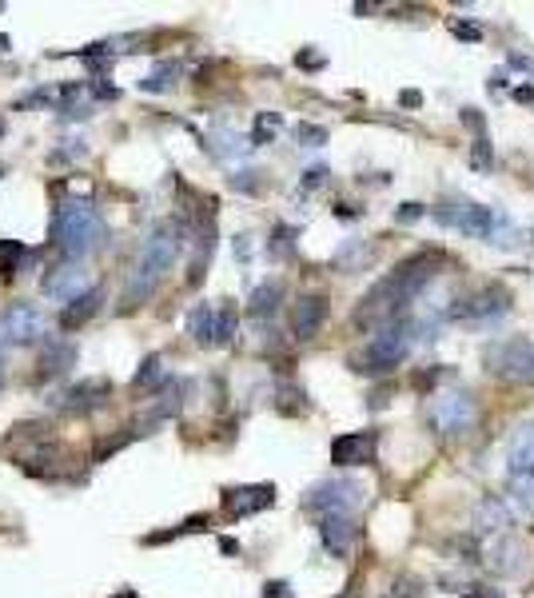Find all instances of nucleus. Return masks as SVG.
I'll list each match as a JSON object with an SVG mask.
<instances>
[{
    "label": "nucleus",
    "mask_w": 534,
    "mask_h": 598,
    "mask_svg": "<svg viewBox=\"0 0 534 598\" xmlns=\"http://www.w3.org/2000/svg\"><path fill=\"white\" fill-rule=\"evenodd\" d=\"M375 447H379L375 431H347L331 443V463L335 467H363L375 459Z\"/></svg>",
    "instance_id": "9b49d317"
},
{
    "label": "nucleus",
    "mask_w": 534,
    "mask_h": 598,
    "mask_svg": "<svg viewBox=\"0 0 534 598\" xmlns=\"http://www.w3.org/2000/svg\"><path fill=\"white\" fill-rule=\"evenodd\" d=\"M507 311H511V296H507V288H499V284H487V288H479L475 296L451 303V319H463V323H487V319L507 315Z\"/></svg>",
    "instance_id": "423d86ee"
},
{
    "label": "nucleus",
    "mask_w": 534,
    "mask_h": 598,
    "mask_svg": "<svg viewBox=\"0 0 534 598\" xmlns=\"http://www.w3.org/2000/svg\"><path fill=\"white\" fill-rule=\"evenodd\" d=\"M451 32H455L459 40H471V44H479V40H483V28H479L475 20H451Z\"/></svg>",
    "instance_id": "7c9ffc66"
},
{
    "label": "nucleus",
    "mask_w": 534,
    "mask_h": 598,
    "mask_svg": "<svg viewBox=\"0 0 534 598\" xmlns=\"http://www.w3.org/2000/svg\"><path fill=\"white\" fill-rule=\"evenodd\" d=\"M68 367H76V347H72V343L56 339V343H48V347L40 351V371H44V375H64Z\"/></svg>",
    "instance_id": "a211bd4d"
},
{
    "label": "nucleus",
    "mask_w": 534,
    "mask_h": 598,
    "mask_svg": "<svg viewBox=\"0 0 534 598\" xmlns=\"http://www.w3.org/2000/svg\"><path fill=\"white\" fill-rule=\"evenodd\" d=\"M399 100H403V104H407V108H419V104H423V96H419V92H415V88H411V92H403V96H399Z\"/></svg>",
    "instance_id": "79ce46f5"
},
{
    "label": "nucleus",
    "mask_w": 534,
    "mask_h": 598,
    "mask_svg": "<svg viewBox=\"0 0 534 598\" xmlns=\"http://www.w3.org/2000/svg\"><path fill=\"white\" fill-rule=\"evenodd\" d=\"M216 307L212 303H196L192 311H188V331H192V339L196 343H216Z\"/></svg>",
    "instance_id": "aec40b11"
},
{
    "label": "nucleus",
    "mask_w": 534,
    "mask_h": 598,
    "mask_svg": "<svg viewBox=\"0 0 534 598\" xmlns=\"http://www.w3.org/2000/svg\"><path fill=\"white\" fill-rule=\"evenodd\" d=\"M271 256H291V232L287 228H275V236H271Z\"/></svg>",
    "instance_id": "72a5a7b5"
},
{
    "label": "nucleus",
    "mask_w": 534,
    "mask_h": 598,
    "mask_svg": "<svg viewBox=\"0 0 534 598\" xmlns=\"http://www.w3.org/2000/svg\"><path fill=\"white\" fill-rule=\"evenodd\" d=\"M507 471L511 475H534V419L519 423L507 447Z\"/></svg>",
    "instance_id": "dca6fc26"
},
{
    "label": "nucleus",
    "mask_w": 534,
    "mask_h": 598,
    "mask_svg": "<svg viewBox=\"0 0 534 598\" xmlns=\"http://www.w3.org/2000/svg\"><path fill=\"white\" fill-rule=\"evenodd\" d=\"M0 323H4V339L8 343H36L44 335V327H48L44 311L36 303H12Z\"/></svg>",
    "instance_id": "1a4fd4ad"
},
{
    "label": "nucleus",
    "mask_w": 534,
    "mask_h": 598,
    "mask_svg": "<svg viewBox=\"0 0 534 598\" xmlns=\"http://www.w3.org/2000/svg\"><path fill=\"white\" fill-rule=\"evenodd\" d=\"M511 527H515V515H511V507L499 499V495H483L479 503H475V531L479 535H511Z\"/></svg>",
    "instance_id": "ddd939ff"
},
{
    "label": "nucleus",
    "mask_w": 534,
    "mask_h": 598,
    "mask_svg": "<svg viewBox=\"0 0 534 598\" xmlns=\"http://www.w3.org/2000/svg\"><path fill=\"white\" fill-rule=\"evenodd\" d=\"M220 551H224V555H240V543H236V539H220Z\"/></svg>",
    "instance_id": "37998d69"
},
{
    "label": "nucleus",
    "mask_w": 534,
    "mask_h": 598,
    "mask_svg": "<svg viewBox=\"0 0 534 598\" xmlns=\"http://www.w3.org/2000/svg\"><path fill=\"white\" fill-rule=\"evenodd\" d=\"M463 124L475 132V140H483V136H487V120L479 116V108H463Z\"/></svg>",
    "instance_id": "2f4dec72"
},
{
    "label": "nucleus",
    "mask_w": 534,
    "mask_h": 598,
    "mask_svg": "<svg viewBox=\"0 0 534 598\" xmlns=\"http://www.w3.org/2000/svg\"><path fill=\"white\" fill-rule=\"evenodd\" d=\"M463 598H503V591H495V587H471V591H463Z\"/></svg>",
    "instance_id": "4c0bfd02"
},
{
    "label": "nucleus",
    "mask_w": 534,
    "mask_h": 598,
    "mask_svg": "<svg viewBox=\"0 0 534 598\" xmlns=\"http://www.w3.org/2000/svg\"><path fill=\"white\" fill-rule=\"evenodd\" d=\"M279 124H283V120H279L275 112H264V116L256 120V132H252V144H267V140H271V136L279 132Z\"/></svg>",
    "instance_id": "c756f323"
},
{
    "label": "nucleus",
    "mask_w": 534,
    "mask_h": 598,
    "mask_svg": "<svg viewBox=\"0 0 534 598\" xmlns=\"http://www.w3.org/2000/svg\"><path fill=\"white\" fill-rule=\"evenodd\" d=\"M487 567H491L499 579H519V575H527V567H531V551H527L523 539L499 535V539L491 543V551H487Z\"/></svg>",
    "instance_id": "0eeeda50"
},
{
    "label": "nucleus",
    "mask_w": 534,
    "mask_h": 598,
    "mask_svg": "<svg viewBox=\"0 0 534 598\" xmlns=\"http://www.w3.org/2000/svg\"><path fill=\"white\" fill-rule=\"evenodd\" d=\"M483 363L491 375L507 383H534V339L531 335H507L483 347Z\"/></svg>",
    "instance_id": "f03ea898"
},
{
    "label": "nucleus",
    "mask_w": 534,
    "mask_h": 598,
    "mask_svg": "<svg viewBox=\"0 0 534 598\" xmlns=\"http://www.w3.org/2000/svg\"><path fill=\"white\" fill-rule=\"evenodd\" d=\"M327 323V299L323 296H303L291 311V331L295 339H315Z\"/></svg>",
    "instance_id": "4468645a"
},
{
    "label": "nucleus",
    "mask_w": 534,
    "mask_h": 598,
    "mask_svg": "<svg viewBox=\"0 0 534 598\" xmlns=\"http://www.w3.org/2000/svg\"><path fill=\"white\" fill-rule=\"evenodd\" d=\"M279 299H283V284H279V280H267V284H260V288L252 292V299H248V311L264 319V315H271V311L279 307Z\"/></svg>",
    "instance_id": "4be33fe9"
},
{
    "label": "nucleus",
    "mask_w": 534,
    "mask_h": 598,
    "mask_svg": "<svg viewBox=\"0 0 534 598\" xmlns=\"http://www.w3.org/2000/svg\"><path fill=\"white\" fill-rule=\"evenodd\" d=\"M295 60H299V68H323V56H315V52H299Z\"/></svg>",
    "instance_id": "58836bf2"
},
{
    "label": "nucleus",
    "mask_w": 534,
    "mask_h": 598,
    "mask_svg": "<svg viewBox=\"0 0 534 598\" xmlns=\"http://www.w3.org/2000/svg\"><path fill=\"white\" fill-rule=\"evenodd\" d=\"M8 252L16 256V252H20V244H12V248H4V256H8ZM12 276H16V264H4V280H12Z\"/></svg>",
    "instance_id": "a19ab883"
},
{
    "label": "nucleus",
    "mask_w": 534,
    "mask_h": 598,
    "mask_svg": "<svg viewBox=\"0 0 534 598\" xmlns=\"http://www.w3.org/2000/svg\"><path fill=\"white\" fill-rule=\"evenodd\" d=\"M363 503V483L355 479H327L303 495V507L315 515H351Z\"/></svg>",
    "instance_id": "20e7f679"
},
{
    "label": "nucleus",
    "mask_w": 534,
    "mask_h": 598,
    "mask_svg": "<svg viewBox=\"0 0 534 598\" xmlns=\"http://www.w3.org/2000/svg\"><path fill=\"white\" fill-rule=\"evenodd\" d=\"M156 276L148 272V268H132V276H128V288H124V307H136V303H144V299H152V292H156Z\"/></svg>",
    "instance_id": "412c9836"
},
{
    "label": "nucleus",
    "mask_w": 534,
    "mask_h": 598,
    "mask_svg": "<svg viewBox=\"0 0 534 598\" xmlns=\"http://www.w3.org/2000/svg\"><path fill=\"white\" fill-rule=\"evenodd\" d=\"M52 240L72 264L92 256L104 240V220H100L96 204L92 200H64L56 208V220H52Z\"/></svg>",
    "instance_id": "f257e3e1"
},
{
    "label": "nucleus",
    "mask_w": 534,
    "mask_h": 598,
    "mask_svg": "<svg viewBox=\"0 0 534 598\" xmlns=\"http://www.w3.org/2000/svg\"><path fill=\"white\" fill-rule=\"evenodd\" d=\"M475 419H479V407L471 391H447V395H435L431 403V427L443 435H463L475 427Z\"/></svg>",
    "instance_id": "39448f33"
},
{
    "label": "nucleus",
    "mask_w": 534,
    "mask_h": 598,
    "mask_svg": "<svg viewBox=\"0 0 534 598\" xmlns=\"http://www.w3.org/2000/svg\"><path fill=\"white\" fill-rule=\"evenodd\" d=\"M367 256H371V248H367L363 240H351V244H347V248L335 256V268H343V272H355V268H359Z\"/></svg>",
    "instance_id": "393cba45"
},
{
    "label": "nucleus",
    "mask_w": 534,
    "mask_h": 598,
    "mask_svg": "<svg viewBox=\"0 0 534 598\" xmlns=\"http://www.w3.org/2000/svg\"><path fill=\"white\" fill-rule=\"evenodd\" d=\"M511 503L523 515H534V475H511Z\"/></svg>",
    "instance_id": "b1692460"
},
{
    "label": "nucleus",
    "mask_w": 534,
    "mask_h": 598,
    "mask_svg": "<svg viewBox=\"0 0 534 598\" xmlns=\"http://www.w3.org/2000/svg\"><path fill=\"white\" fill-rule=\"evenodd\" d=\"M168 383V371H164V359L160 355H148L144 363H140V371H136V379H132V387L140 391H148V387H164Z\"/></svg>",
    "instance_id": "5701e85b"
},
{
    "label": "nucleus",
    "mask_w": 534,
    "mask_h": 598,
    "mask_svg": "<svg viewBox=\"0 0 534 598\" xmlns=\"http://www.w3.org/2000/svg\"><path fill=\"white\" fill-rule=\"evenodd\" d=\"M319 535H323V547H327L335 559H343V555H351L355 523H351V515H323V519H319Z\"/></svg>",
    "instance_id": "f3484780"
},
{
    "label": "nucleus",
    "mask_w": 534,
    "mask_h": 598,
    "mask_svg": "<svg viewBox=\"0 0 534 598\" xmlns=\"http://www.w3.org/2000/svg\"><path fill=\"white\" fill-rule=\"evenodd\" d=\"M427 216V208L423 204H403L399 212H395V224H419Z\"/></svg>",
    "instance_id": "473e14b6"
},
{
    "label": "nucleus",
    "mask_w": 534,
    "mask_h": 598,
    "mask_svg": "<svg viewBox=\"0 0 534 598\" xmlns=\"http://www.w3.org/2000/svg\"><path fill=\"white\" fill-rule=\"evenodd\" d=\"M275 503V487L271 483H256V487H228L224 491V511L232 519H244V515H256Z\"/></svg>",
    "instance_id": "f8f14e48"
},
{
    "label": "nucleus",
    "mask_w": 534,
    "mask_h": 598,
    "mask_svg": "<svg viewBox=\"0 0 534 598\" xmlns=\"http://www.w3.org/2000/svg\"><path fill=\"white\" fill-rule=\"evenodd\" d=\"M176 72H180V68H176V64H168V68L152 72L148 80H140V88H144V92H164L168 84H176Z\"/></svg>",
    "instance_id": "cd10ccee"
},
{
    "label": "nucleus",
    "mask_w": 534,
    "mask_h": 598,
    "mask_svg": "<svg viewBox=\"0 0 534 598\" xmlns=\"http://www.w3.org/2000/svg\"><path fill=\"white\" fill-rule=\"evenodd\" d=\"M108 395H112L108 379H84V383H76L60 395V407L64 411H96V407H104Z\"/></svg>",
    "instance_id": "2eb2a0df"
},
{
    "label": "nucleus",
    "mask_w": 534,
    "mask_h": 598,
    "mask_svg": "<svg viewBox=\"0 0 534 598\" xmlns=\"http://www.w3.org/2000/svg\"><path fill=\"white\" fill-rule=\"evenodd\" d=\"M100 299H104V296H100V288H92L88 296L72 299V303H68L64 311H60V327H68V331H72V327L88 323V319H92V315L100 311Z\"/></svg>",
    "instance_id": "6ab92c4d"
},
{
    "label": "nucleus",
    "mask_w": 534,
    "mask_h": 598,
    "mask_svg": "<svg viewBox=\"0 0 534 598\" xmlns=\"http://www.w3.org/2000/svg\"><path fill=\"white\" fill-rule=\"evenodd\" d=\"M295 140H299L303 148H323V144H327V128H319V124H299V128H295Z\"/></svg>",
    "instance_id": "c85d7f7f"
},
{
    "label": "nucleus",
    "mask_w": 534,
    "mask_h": 598,
    "mask_svg": "<svg viewBox=\"0 0 534 598\" xmlns=\"http://www.w3.org/2000/svg\"><path fill=\"white\" fill-rule=\"evenodd\" d=\"M176 252H180V236H176L172 228H156V232L148 236L144 252H140V268H148L156 280H164V276L172 272Z\"/></svg>",
    "instance_id": "9d476101"
},
{
    "label": "nucleus",
    "mask_w": 534,
    "mask_h": 598,
    "mask_svg": "<svg viewBox=\"0 0 534 598\" xmlns=\"http://www.w3.org/2000/svg\"><path fill=\"white\" fill-rule=\"evenodd\" d=\"M236 307H220V315H216V343H232V335H236Z\"/></svg>",
    "instance_id": "bb28decb"
},
{
    "label": "nucleus",
    "mask_w": 534,
    "mask_h": 598,
    "mask_svg": "<svg viewBox=\"0 0 534 598\" xmlns=\"http://www.w3.org/2000/svg\"><path fill=\"white\" fill-rule=\"evenodd\" d=\"M264 598H295V595H291V587H287V583H267Z\"/></svg>",
    "instance_id": "c9c22d12"
},
{
    "label": "nucleus",
    "mask_w": 534,
    "mask_h": 598,
    "mask_svg": "<svg viewBox=\"0 0 534 598\" xmlns=\"http://www.w3.org/2000/svg\"><path fill=\"white\" fill-rule=\"evenodd\" d=\"M515 100H519V104H534V84H523V88H515Z\"/></svg>",
    "instance_id": "ea45409f"
},
{
    "label": "nucleus",
    "mask_w": 534,
    "mask_h": 598,
    "mask_svg": "<svg viewBox=\"0 0 534 598\" xmlns=\"http://www.w3.org/2000/svg\"><path fill=\"white\" fill-rule=\"evenodd\" d=\"M511 64H515V68H527V72H534V60H531V56H511Z\"/></svg>",
    "instance_id": "c03bdc74"
},
{
    "label": "nucleus",
    "mask_w": 534,
    "mask_h": 598,
    "mask_svg": "<svg viewBox=\"0 0 534 598\" xmlns=\"http://www.w3.org/2000/svg\"><path fill=\"white\" fill-rule=\"evenodd\" d=\"M467 160H471V168H475V172H491V168H495V152H491V140H487V136H483V140H475V144H471V156H467Z\"/></svg>",
    "instance_id": "a878e982"
},
{
    "label": "nucleus",
    "mask_w": 534,
    "mask_h": 598,
    "mask_svg": "<svg viewBox=\"0 0 534 598\" xmlns=\"http://www.w3.org/2000/svg\"><path fill=\"white\" fill-rule=\"evenodd\" d=\"M232 184H236L240 192H252V188H256V172H240V176H232Z\"/></svg>",
    "instance_id": "e433bc0d"
},
{
    "label": "nucleus",
    "mask_w": 534,
    "mask_h": 598,
    "mask_svg": "<svg viewBox=\"0 0 534 598\" xmlns=\"http://www.w3.org/2000/svg\"><path fill=\"white\" fill-rule=\"evenodd\" d=\"M323 176H327V168H311V172H303V192L319 188V184H323Z\"/></svg>",
    "instance_id": "f704fd0d"
},
{
    "label": "nucleus",
    "mask_w": 534,
    "mask_h": 598,
    "mask_svg": "<svg viewBox=\"0 0 534 598\" xmlns=\"http://www.w3.org/2000/svg\"><path fill=\"white\" fill-rule=\"evenodd\" d=\"M40 288H44V296L48 299L72 303V299H80L92 292V276H88L80 264H60V268H52V272L40 280Z\"/></svg>",
    "instance_id": "6e6552de"
},
{
    "label": "nucleus",
    "mask_w": 534,
    "mask_h": 598,
    "mask_svg": "<svg viewBox=\"0 0 534 598\" xmlns=\"http://www.w3.org/2000/svg\"><path fill=\"white\" fill-rule=\"evenodd\" d=\"M411 335H415L411 323H387L383 331H375L367 351H363V367L359 371H371V375L395 371L407 359V351H411Z\"/></svg>",
    "instance_id": "7ed1b4c3"
}]
</instances>
